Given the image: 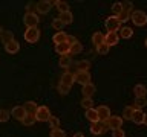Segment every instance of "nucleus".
Segmentation results:
<instances>
[{"instance_id": "nucleus-1", "label": "nucleus", "mask_w": 147, "mask_h": 137, "mask_svg": "<svg viewBox=\"0 0 147 137\" xmlns=\"http://www.w3.org/2000/svg\"><path fill=\"white\" fill-rule=\"evenodd\" d=\"M129 20H132V23L135 26H140V27L146 26L147 25V14L144 11H141V9H133Z\"/></svg>"}, {"instance_id": "nucleus-2", "label": "nucleus", "mask_w": 147, "mask_h": 137, "mask_svg": "<svg viewBox=\"0 0 147 137\" xmlns=\"http://www.w3.org/2000/svg\"><path fill=\"white\" fill-rule=\"evenodd\" d=\"M104 26H106V29H107V32H117V31H119V27H121V21H119V18L117 15H110V17L106 18Z\"/></svg>"}, {"instance_id": "nucleus-3", "label": "nucleus", "mask_w": 147, "mask_h": 137, "mask_svg": "<svg viewBox=\"0 0 147 137\" xmlns=\"http://www.w3.org/2000/svg\"><path fill=\"white\" fill-rule=\"evenodd\" d=\"M23 37H25L26 43H31V44L37 43V41L40 40V31H38V27H29V29H26L25 34H23Z\"/></svg>"}, {"instance_id": "nucleus-4", "label": "nucleus", "mask_w": 147, "mask_h": 137, "mask_svg": "<svg viewBox=\"0 0 147 137\" xmlns=\"http://www.w3.org/2000/svg\"><path fill=\"white\" fill-rule=\"evenodd\" d=\"M121 3H123V11L118 15V18L123 23V21H127L130 18V14L133 11V5H132V2H121Z\"/></svg>"}, {"instance_id": "nucleus-5", "label": "nucleus", "mask_w": 147, "mask_h": 137, "mask_svg": "<svg viewBox=\"0 0 147 137\" xmlns=\"http://www.w3.org/2000/svg\"><path fill=\"white\" fill-rule=\"evenodd\" d=\"M23 23H25V26L29 29V27H38V23H40V18L37 15V12L34 14H25V17H23Z\"/></svg>"}, {"instance_id": "nucleus-6", "label": "nucleus", "mask_w": 147, "mask_h": 137, "mask_svg": "<svg viewBox=\"0 0 147 137\" xmlns=\"http://www.w3.org/2000/svg\"><path fill=\"white\" fill-rule=\"evenodd\" d=\"M51 117H52V116H51L49 108L45 107V105H40L38 110H37V113H35V119H37V120H38V122H49Z\"/></svg>"}, {"instance_id": "nucleus-7", "label": "nucleus", "mask_w": 147, "mask_h": 137, "mask_svg": "<svg viewBox=\"0 0 147 137\" xmlns=\"http://www.w3.org/2000/svg\"><path fill=\"white\" fill-rule=\"evenodd\" d=\"M107 131V125L104 122H95V123H90V132L94 136H101Z\"/></svg>"}, {"instance_id": "nucleus-8", "label": "nucleus", "mask_w": 147, "mask_h": 137, "mask_svg": "<svg viewBox=\"0 0 147 137\" xmlns=\"http://www.w3.org/2000/svg\"><path fill=\"white\" fill-rule=\"evenodd\" d=\"M96 110V113H98V119H100V122H107L109 120V117L112 116L110 114V108L109 107H106V105H100L98 108H95Z\"/></svg>"}, {"instance_id": "nucleus-9", "label": "nucleus", "mask_w": 147, "mask_h": 137, "mask_svg": "<svg viewBox=\"0 0 147 137\" xmlns=\"http://www.w3.org/2000/svg\"><path fill=\"white\" fill-rule=\"evenodd\" d=\"M54 6V2H51V0H40L38 3H37V12L38 14H48L51 9Z\"/></svg>"}, {"instance_id": "nucleus-10", "label": "nucleus", "mask_w": 147, "mask_h": 137, "mask_svg": "<svg viewBox=\"0 0 147 137\" xmlns=\"http://www.w3.org/2000/svg\"><path fill=\"white\" fill-rule=\"evenodd\" d=\"M90 73L89 72H77L75 73V82H78V84L81 85H87L90 84Z\"/></svg>"}, {"instance_id": "nucleus-11", "label": "nucleus", "mask_w": 147, "mask_h": 137, "mask_svg": "<svg viewBox=\"0 0 147 137\" xmlns=\"http://www.w3.org/2000/svg\"><path fill=\"white\" fill-rule=\"evenodd\" d=\"M106 125H107V128H110V130H118V128L123 126V117L119 116H110L109 120L106 122Z\"/></svg>"}, {"instance_id": "nucleus-12", "label": "nucleus", "mask_w": 147, "mask_h": 137, "mask_svg": "<svg viewBox=\"0 0 147 137\" xmlns=\"http://www.w3.org/2000/svg\"><path fill=\"white\" fill-rule=\"evenodd\" d=\"M26 110H25V107L23 105H17V107H14L12 108V111H11V116L14 117V119H17V120H23L25 119V116H26Z\"/></svg>"}, {"instance_id": "nucleus-13", "label": "nucleus", "mask_w": 147, "mask_h": 137, "mask_svg": "<svg viewBox=\"0 0 147 137\" xmlns=\"http://www.w3.org/2000/svg\"><path fill=\"white\" fill-rule=\"evenodd\" d=\"M133 94H135V99H146L147 87L144 84H136L135 87H133Z\"/></svg>"}, {"instance_id": "nucleus-14", "label": "nucleus", "mask_w": 147, "mask_h": 137, "mask_svg": "<svg viewBox=\"0 0 147 137\" xmlns=\"http://www.w3.org/2000/svg\"><path fill=\"white\" fill-rule=\"evenodd\" d=\"M119 41V37L117 32H107V34L104 35V43L109 46V47H112V46H117Z\"/></svg>"}, {"instance_id": "nucleus-15", "label": "nucleus", "mask_w": 147, "mask_h": 137, "mask_svg": "<svg viewBox=\"0 0 147 137\" xmlns=\"http://www.w3.org/2000/svg\"><path fill=\"white\" fill-rule=\"evenodd\" d=\"M60 82L64 84V85H67V87H72L74 82H75V75L71 73V72H64L61 75V78H60Z\"/></svg>"}, {"instance_id": "nucleus-16", "label": "nucleus", "mask_w": 147, "mask_h": 137, "mask_svg": "<svg viewBox=\"0 0 147 137\" xmlns=\"http://www.w3.org/2000/svg\"><path fill=\"white\" fill-rule=\"evenodd\" d=\"M5 50H6V53H9V55L17 53L18 50H20V43H18L17 40H12L11 43L5 44Z\"/></svg>"}, {"instance_id": "nucleus-17", "label": "nucleus", "mask_w": 147, "mask_h": 137, "mask_svg": "<svg viewBox=\"0 0 147 137\" xmlns=\"http://www.w3.org/2000/svg\"><path fill=\"white\" fill-rule=\"evenodd\" d=\"M55 52H57L60 57H64V55H69L71 52V44L69 43H61V44H55Z\"/></svg>"}, {"instance_id": "nucleus-18", "label": "nucleus", "mask_w": 147, "mask_h": 137, "mask_svg": "<svg viewBox=\"0 0 147 137\" xmlns=\"http://www.w3.org/2000/svg\"><path fill=\"white\" fill-rule=\"evenodd\" d=\"M60 21L63 23L64 26L66 25H71V23H74V14L71 11H67V12H63V14H60V15L57 17Z\"/></svg>"}, {"instance_id": "nucleus-19", "label": "nucleus", "mask_w": 147, "mask_h": 137, "mask_svg": "<svg viewBox=\"0 0 147 137\" xmlns=\"http://www.w3.org/2000/svg\"><path fill=\"white\" fill-rule=\"evenodd\" d=\"M95 91H96L95 85L90 82V84H87V85H83L81 93H83V98H92V96L95 94Z\"/></svg>"}, {"instance_id": "nucleus-20", "label": "nucleus", "mask_w": 147, "mask_h": 137, "mask_svg": "<svg viewBox=\"0 0 147 137\" xmlns=\"http://www.w3.org/2000/svg\"><path fill=\"white\" fill-rule=\"evenodd\" d=\"M144 116H146V113L142 111V110H135V111H133V116H132V122H135L136 125H142Z\"/></svg>"}, {"instance_id": "nucleus-21", "label": "nucleus", "mask_w": 147, "mask_h": 137, "mask_svg": "<svg viewBox=\"0 0 147 137\" xmlns=\"http://www.w3.org/2000/svg\"><path fill=\"white\" fill-rule=\"evenodd\" d=\"M132 35H133L132 27H129V26H123V27H119V34H118L119 38H123V40H129V38H132Z\"/></svg>"}, {"instance_id": "nucleus-22", "label": "nucleus", "mask_w": 147, "mask_h": 137, "mask_svg": "<svg viewBox=\"0 0 147 137\" xmlns=\"http://www.w3.org/2000/svg\"><path fill=\"white\" fill-rule=\"evenodd\" d=\"M86 119H87V120H89L90 123L100 122V119H98V113H96V110H95V108H89V110H86Z\"/></svg>"}, {"instance_id": "nucleus-23", "label": "nucleus", "mask_w": 147, "mask_h": 137, "mask_svg": "<svg viewBox=\"0 0 147 137\" xmlns=\"http://www.w3.org/2000/svg\"><path fill=\"white\" fill-rule=\"evenodd\" d=\"M25 110L28 114H35L37 110H38V105H37V102H34V100H28V102H25Z\"/></svg>"}, {"instance_id": "nucleus-24", "label": "nucleus", "mask_w": 147, "mask_h": 137, "mask_svg": "<svg viewBox=\"0 0 147 137\" xmlns=\"http://www.w3.org/2000/svg\"><path fill=\"white\" fill-rule=\"evenodd\" d=\"M52 41L55 44H61V43H66L67 41V34L66 32H57V34H55L54 37H52Z\"/></svg>"}, {"instance_id": "nucleus-25", "label": "nucleus", "mask_w": 147, "mask_h": 137, "mask_svg": "<svg viewBox=\"0 0 147 137\" xmlns=\"http://www.w3.org/2000/svg\"><path fill=\"white\" fill-rule=\"evenodd\" d=\"M54 5H55V8L58 9V12H60V14L71 11V9H69V5H67V2H61V0H55Z\"/></svg>"}, {"instance_id": "nucleus-26", "label": "nucleus", "mask_w": 147, "mask_h": 137, "mask_svg": "<svg viewBox=\"0 0 147 137\" xmlns=\"http://www.w3.org/2000/svg\"><path fill=\"white\" fill-rule=\"evenodd\" d=\"M72 64V58L69 55H64V57H60V61H58V66L61 68H69Z\"/></svg>"}, {"instance_id": "nucleus-27", "label": "nucleus", "mask_w": 147, "mask_h": 137, "mask_svg": "<svg viewBox=\"0 0 147 137\" xmlns=\"http://www.w3.org/2000/svg\"><path fill=\"white\" fill-rule=\"evenodd\" d=\"M92 43H94L95 47H98L100 44L104 43V35L101 34V32H95V34H92Z\"/></svg>"}, {"instance_id": "nucleus-28", "label": "nucleus", "mask_w": 147, "mask_h": 137, "mask_svg": "<svg viewBox=\"0 0 147 137\" xmlns=\"http://www.w3.org/2000/svg\"><path fill=\"white\" fill-rule=\"evenodd\" d=\"M77 68H78V72H89L90 63L87 61V59H81V61L77 63Z\"/></svg>"}, {"instance_id": "nucleus-29", "label": "nucleus", "mask_w": 147, "mask_h": 137, "mask_svg": "<svg viewBox=\"0 0 147 137\" xmlns=\"http://www.w3.org/2000/svg\"><path fill=\"white\" fill-rule=\"evenodd\" d=\"M35 120H37V119H35V114H26L25 119L22 120V123H23L25 126H31V125H34V123H35Z\"/></svg>"}, {"instance_id": "nucleus-30", "label": "nucleus", "mask_w": 147, "mask_h": 137, "mask_svg": "<svg viewBox=\"0 0 147 137\" xmlns=\"http://www.w3.org/2000/svg\"><path fill=\"white\" fill-rule=\"evenodd\" d=\"M133 107H126L123 111V120H132V116H133Z\"/></svg>"}, {"instance_id": "nucleus-31", "label": "nucleus", "mask_w": 147, "mask_h": 137, "mask_svg": "<svg viewBox=\"0 0 147 137\" xmlns=\"http://www.w3.org/2000/svg\"><path fill=\"white\" fill-rule=\"evenodd\" d=\"M81 107L84 108V110L94 108V100H92V98H83V100H81Z\"/></svg>"}, {"instance_id": "nucleus-32", "label": "nucleus", "mask_w": 147, "mask_h": 137, "mask_svg": "<svg viewBox=\"0 0 147 137\" xmlns=\"http://www.w3.org/2000/svg\"><path fill=\"white\" fill-rule=\"evenodd\" d=\"M57 90H58V93L61 94V96H66L69 91H71V87H67V85H64L61 84V82H58V87H57Z\"/></svg>"}, {"instance_id": "nucleus-33", "label": "nucleus", "mask_w": 147, "mask_h": 137, "mask_svg": "<svg viewBox=\"0 0 147 137\" xmlns=\"http://www.w3.org/2000/svg\"><path fill=\"white\" fill-rule=\"evenodd\" d=\"M12 40H16V38H14V35H12V32H8V31H5V34L2 35V41H3V44H8V43H11Z\"/></svg>"}, {"instance_id": "nucleus-34", "label": "nucleus", "mask_w": 147, "mask_h": 137, "mask_svg": "<svg viewBox=\"0 0 147 137\" xmlns=\"http://www.w3.org/2000/svg\"><path fill=\"white\" fill-rule=\"evenodd\" d=\"M112 11H113V15H119L121 14V11H123V3L121 2H115L113 5H112Z\"/></svg>"}, {"instance_id": "nucleus-35", "label": "nucleus", "mask_w": 147, "mask_h": 137, "mask_svg": "<svg viewBox=\"0 0 147 137\" xmlns=\"http://www.w3.org/2000/svg\"><path fill=\"white\" fill-rule=\"evenodd\" d=\"M109 50H110V47L106 43H103V44H100L98 47H96V52H98V55H107L109 53Z\"/></svg>"}, {"instance_id": "nucleus-36", "label": "nucleus", "mask_w": 147, "mask_h": 137, "mask_svg": "<svg viewBox=\"0 0 147 137\" xmlns=\"http://www.w3.org/2000/svg\"><path fill=\"white\" fill-rule=\"evenodd\" d=\"M9 117H11V113L8 111V110H0V122H8Z\"/></svg>"}, {"instance_id": "nucleus-37", "label": "nucleus", "mask_w": 147, "mask_h": 137, "mask_svg": "<svg viewBox=\"0 0 147 137\" xmlns=\"http://www.w3.org/2000/svg\"><path fill=\"white\" fill-rule=\"evenodd\" d=\"M49 126L52 128V130H57V128H60V119L52 116V117L49 119Z\"/></svg>"}, {"instance_id": "nucleus-38", "label": "nucleus", "mask_w": 147, "mask_h": 137, "mask_svg": "<svg viewBox=\"0 0 147 137\" xmlns=\"http://www.w3.org/2000/svg\"><path fill=\"white\" fill-rule=\"evenodd\" d=\"M52 27H54V29L57 31V32H61V31H63V27H64V25L58 20V18H54V21H52Z\"/></svg>"}, {"instance_id": "nucleus-39", "label": "nucleus", "mask_w": 147, "mask_h": 137, "mask_svg": "<svg viewBox=\"0 0 147 137\" xmlns=\"http://www.w3.org/2000/svg\"><path fill=\"white\" fill-rule=\"evenodd\" d=\"M51 137H66V132H64L61 128H57V130L51 131Z\"/></svg>"}, {"instance_id": "nucleus-40", "label": "nucleus", "mask_w": 147, "mask_h": 137, "mask_svg": "<svg viewBox=\"0 0 147 137\" xmlns=\"http://www.w3.org/2000/svg\"><path fill=\"white\" fill-rule=\"evenodd\" d=\"M147 102L146 99H135V105H133V110H141L142 107H146Z\"/></svg>"}, {"instance_id": "nucleus-41", "label": "nucleus", "mask_w": 147, "mask_h": 137, "mask_svg": "<svg viewBox=\"0 0 147 137\" xmlns=\"http://www.w3.org/2000/svg\"><path fill=\"white\" fill-rule=\"evenodd\" d=\"M112 137H126V132H124L123 128H118V130L112 131Z\"/></svg>"}, {"instance_id": "nucleus-42", "label": "nucleus", "mask_w": 147, "mask_h": 137, "mask_svg": "<svg viewBox=\"0 0 147 137\" xmlns=\"http://www.w3.org/2000/svg\"><path fill=\"white\" fill-rule=\"evenodd\" d=\"M34 9H37V5H34V3H28V6H26V14H34Z\"/></svg>"}, {"instance_id": "nucleus-43", "label": "nucleus", "mask_w": 147, "mask_h": 137, "mask_svg": "<svg viewBox=\"0 0 147 137\" xmlns=\"http://www.w3.org/2000/svg\"><path fill=\"white\" fill-rule=\"evenodd\" d=\"M142 125L147 126V113H146V116H144V122H142Z\"/></svg>"}, {"instance_id": "nucleus-44", "label": "nucleus", "mask_w": 147, "mask_h": 137, "mask_svg": "<svg viewBox=\"0 0 147 137\" xmlns=\"http://www.w3.org/2000/svg\"><path fill=\"white\" fill-rule=\"evenodd\" d=\"M5 34V31H3V27L2 26H0V38H2V35Z\"/></svg>"}, {"instance_id": "nucleus-45", "label": "nucleus", "mask_w": 147, "mask_h": 137, "mask_svg": "<svg viewBox=\"0 0 147 137\" xmlns=\"http://www.w3.org/2000/svg\"><path fill=\"white\" fill-rule=\"evenodd\" d=\"M74 137H84V136H83L81 132H77V134H74Z\"/></svg>"}, {"instance_id": "nucleus-46", "label": "nucleus", "mask_w": 147, "mask_h": 137, "mask_svg": "<svg viewBox=\"0 0 147 137\" xmlns=\"http://www.w3.org/2000/svg\"><path fill=\"white\" fill-rule=\"evenodd\" d=\"M144 46H146V47H147V38L144 40Z\"/></svg>"}]
</instances>
